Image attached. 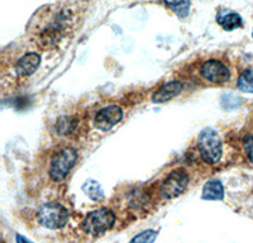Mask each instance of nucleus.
Here are the masks:
<instances>
[{"mask_svg": "<svg viewBox=\"0 0 253 243\" xmlns=\"http://www.w3.org/2000/svg\"><path fill=\"white\" fill-rule=\"evenodd\" d=\"M252 37H253V32H252Z\"/></svg>", "mask_w": 253, "mask_h": 243, "instance_id": "nucleus-20", "label": "nucleus"}, {"mask_svg": "<svg viewBox=\"0 0 253 243\" xmlns=\"http://www.w3.org/2000/svg\"><path fill=\"white\" fill-rule=\"evenodd\" d=\"M40 64L41 56L38 55V53H26V55H24L23 57H20V60L17 62L15 71H17L18 75L20 76H29L38 69Z\"/></svg>", "mask_w": 253, "mask_h": 243, "instance_id": "nucleus-10", "label": "nucleus"}, {"mask_svg": "<svg viewBox=\"0 0 253 243\" xmlns=\"http://www.w3.org/2000/svg\"><path fill=\"white\" fill-rule=\"evenodd\" d=\"M164 3L178 18L187 17L190 12V0H164Z\"/></svg>", "mask_w": 253, "mask_h": 243, "instance_id": "nucleus-14", "label": "nucleus"}, {"mask_svg": "<svg viewBox=\"0 0 253 243\" xmlns=\"http://www.w3.org/2000/svg\"><path fill=\"white\" fill-rule=\"evenodd\" d=\"M202 76L207 81L215 82V84H221L229 80L230 71L223 62L218 60H208L202 66Z\"/></svg>", "mask_w": 253, "mask_h": 243, "instance_id": "nucleus-7", "label": "nucleus"}, {"mask_svg": "<svg viewBox=\"0 0 253 243\" xmlns=\"http://www.w3.org/2000/svg\"><path fill=\"white\" fill-rule=\"evenodd\" d=\"M157 238V232L152 231V229H148V231H144L139 235L135 236L130 243H153L155 240Z\"/></svg>", "mask_w": 253, "mask_h": 243, "instance_id": "nucleus-17", "label": "nucleus"}, {"mask_svg": "<svg viewBox=\"0 0 253 243\" xmlns=\"http://www.w3.org/2000/svg\"><path fill=\"white\" fill-rule=\"evenodd\" d=\"M198 148L207 163H216L221 157V141L213 128H205L198 137Z\"/></svg>", "mask_w": 253, "mask_h": 243, "instance_id": "nucleus-1", "label": "nucleus"}, {"mask_svg": "<svg viewBox=\"0 0 253 243\" xmlns=\"http://www.w3.org/2000/svg\"><path fill=\"white\" fill-rule=\"evenodd\" d=\"M115 215L109 209H98L86 215L83 222V229L87 235L99 236L112 229L114 226Z\"/></svg>", "mask_w": 253, "mask_h": 243, "instance_id": "nucleus-3", "label": "nucleus"}, {"mask_svg": "<svg viewBox=\"0 0 253 243\" xmlns=\"http://www.w3.org/2000/svg\"><path fill=\"white\" fill-rule=\"evenodd\" d=\"M76 125H78V119L75 117H61L56 122L55 129L58 136H67V134L72 133L75 130Z\"/></svg>", "mask_w": 253, "mask_h": 243, "instance_id": "nucleus-13", "label": "nucleus"}, {"mask_svg": "<svg viewBox=\"0 0 253 243\" xmlns=\"http://www.w3.org/2000/svg\"><path fill=\"white\" fill-rule=\"evenodd\" d=\"M83 190L84 193L87 195L91 200H95V202H99V200L103 199L104 193H103V188L100 186L98 181H95V180H89L83 185Z\"/></svg>", "mask_w": 253, "mask_h": 243, "instance_id": "nucleus-15", "label": "nucleus"}, {"mask_svg": "<svg viewBox=\"0 0 253 243\" xmlns=\"http://www.w3.org/2000/svg\"><path fill=\"white\" fill-rule=\"evenodd\" d=\"M218 23L224 31L230 32V31H234L243 26V20H242L241 15L237 13H225L223 17H218Z\"/></svg>", "mask_w": 253, "mask_h": 243, "instance_id": "nucleus-12", "label": "nucleus"}, {"mask_svg": "<svg viewBox=\"0 0 253 243\" xmlns=\"http://www.w3.org/2000/svg\"><path fill=\"white\" fill-rule=\"evenodd\" d=\"M49 22L43 27V29L40 32V43L41 44H48L52 46L53 43L58 42L60 38L62 37L63 32L66 31L67 22H69V17L66 15L65 12H58L53 13Z\"/></svg>", "mask_w": 253, "mask_h": 243, "instance_id": "nucleus-5", "label": "nucleus"}, {"mask_svg": "<svg viewBox=\"0 0 253 243\" xmlns=\"http://www.w3.org/2000/svg\"><path fill=\"white\" fill-rule=\"evenodd\" d=\"M15 240H17V243H33V242H31V241L27 240L26 237H23V236H20V235H18L17 237H15Z\"/></svg>", "mask_w": 253, "mask_h": 243, "instance_id": "nucleus-19", "label": "nucleus"}, {"mask_svg": "<svg viewBox=\"0 0 253 243\" xmlns=\"http://www.w3.org/2000/svg\"><path fill=\"white\" fill-rule=\"evenodd\" d=\"M123 119V110L118 105H109L95 116L94 123L100 130H110Z\"/></svg>", "mask_w": 253, "mask_h": 243, "instance_id": "nucleus-8", "label": "nucleus"}, {"mask_svg": "<svg viewBox=\"0 0 253 243\" xmlns=\"http://www.w3.org/2000/svg\"><path fill=\"white\" fill-rule=\"evenodd\" d=\"M238 89L243 93H253V69H248L241 74L238 79Z\"/></svg>", "mask_w": 253, "mask_h": 243, "instance_id": "nucleus-16", "label": "nucleus"}, {"mask_svg": "<svg viewBox=\"0 0 253 243\" xmlns=\"http://www.w3.org/2000/svg\"><path fill=\"white\" fill-rule=\"evenodd\" d=\"M182 82L181 81H170L165 84L164 86L160 87V89L153 94L152 101L153 103H166V101L171 100V99L176 98L178 94L182 91Z\"/></svg>", "mask_w": 253, "mask_h": 243, "instance_id": "nucleus-9", "label": "nucleus"}, {"mask_svg": "<svg viewBox=\"0 0 253 243\" xmlns=\"http://www.w3.org/2000/svg\"><path fill=\"white\" fill-rule=\"evenodd\" d=\"M78 154L74 148H62L57 151L51 160L49 175L55 181H62L69 175L71 168L75 166Z\"/></svg>", "mask_w": 253, "mask_h": 243, "instance_id": "nucleus-4", "label": "nucleus"}, {"mask_svg": "<svg viewBox=\"0 0 253 243\" xmlns=\"http://www.w3.org/2000/svg\"><path fill=\"white\" fill-rule=\"evenodd\" d=\"M243 147H245L246 155L250 159L251 162H253V136H246L243 139Z\"/></svg>", "mask_w": 253, "mask_h": 243, "instance_id": "nucleus-18", "label": "nucleus"}, {"mask_svg": "<svg viewBox=\"0 0 253 243\" xmlns=\"http://www.w3.org/2000/svg\"><path fill=\"white\" fill-rule=\"evenodd\" d=\"M187 184H189V176L185 171H173L162 184V197L166 199H173V198L181 195L186 189Z\"/></svg>", "mask_w": 253, "mask_h": 243, "instance_id": "nucleus-6", "label": "nucleus"}, {"mask_svg": "<svg viewBox=\"0 0 253 243\" xmlns=\"http://www.w3.org/2000/svg\"><path fill=\"white\" fill-rule=\"evenodd\" d=\"M203 199L205 200H221L224 198V188L219 180H210L203 188Z\"/></svg>", "mask_w": 253, "mask_h": 243, "instance_id": "nucleus-11", "label": "nucleus"}, {"mask_svg": "<svg viewBox=\"0 0 253 243\" xmlns=\"http://www.w3.org/2000/svg\"><path fill=\"white\" fill-rule=\"evenodd\" d=\"M37 218L41 226L48 229H60L66 226L69 211L58 202H44L38 209Z\"/></svg>", "mask_w": 253, "mask_h": 243, "instance_id": "nucleus-2", "label": "nucleus"}]
</instances>
